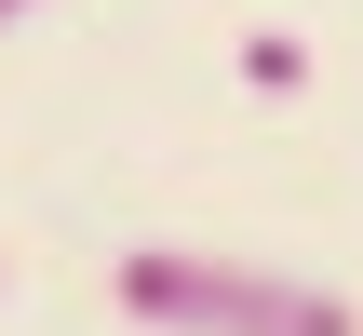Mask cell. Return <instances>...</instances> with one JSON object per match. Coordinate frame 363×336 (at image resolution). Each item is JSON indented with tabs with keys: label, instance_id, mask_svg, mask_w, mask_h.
<instances>
[{
	"label": "cell",
	"instance_id": "obj_1",
	"mask_svg": "<svg viewBox=\"0 0 363 336\" xmlns=\"http://www.w3.org/2000/svg\"><path fill=\"white\" fill-rule=\"evenodd\" d=\"M108 296L148 336H363V310L337 283H296V269H256V256H202V242H135L108 269Z\"/></svg>",
	"mask_w": 363,
	"mask_h": 336
},
{
	"label": "cell",
	"instance_id": "obj_2",
	"mask_svg": "<svg viewBox=\"0 0 363 336\" xmlns=\"http://www.w3.org/2000/svg\"><path fill=\"white\" fill-rule=\"evenodd\" d=\"M242 81H256V94H296V81H310V54L269 27V40H242Z\"/></svg>",
	"mask_w": 363,
	"mask_h": 336
},
{
	"label": "cell",
	"instance_id": "obj_3",
	"mask_svg": "<svg viewBox=\"0 0 363 336\" xmlns=\"http://www.w3.org/2000/svg\"><path fill=\"white\" fill-rule=\"evenodd\" d=\"M27 13H40V0H0V27H27Z\"/></svg>",
	"mask_w": 363,
	"mask_h": 336
}]
</instances>
